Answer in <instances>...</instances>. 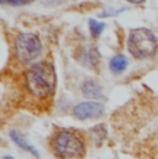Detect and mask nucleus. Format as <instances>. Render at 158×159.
<instances>
[{
	"instance_id": "nucleus-2",
	"label": "nucleus",
	"mask_w": 158,
	"mask_h": 159,
	"mask_svg": "<svg viewBox=\"0 0 158 159\" xmlns=\"http://www.w3.org/2000/svg\"><path fill=\"white\" fill-rule=\"evenodd\" d=\"M128 48H129L130 54L139 60L150 58L157 53V38L150 29L136 28L129 33Z\"/></svg>"
},
{
	"instance_id": "nucleus-9",
	"label": "nucleus",
	"mask_w": 158,
	"mask_h": 159,
	"mask_svg": "<svg viewBox=\"0 0 158 159\" xmlns=\"http://www.w3.org/2000/svg\"><path fill=\"white\" fill-rule=\"evenodd\" d=\"M128 66V58L123 54H117L111 58L110 61V69L115 75H119L126 69Z\"/></svg>"
},
{
	"instance_id": "nucleus-6",
	"label": "nucleus",
	"mask_w": 158,
	"mask_h": 159,
	"mask_svg": "<svg viewBox=\"0 0 158 159\" xmlns=\"http://www.w3.org/2000/svg\"><path fill=\"white\" fill-rule=\"evenodd\" d=\"M78 60L86 68H95V66H97V64L100 62V54L97 51V48L93 47V46H85L79 51Z\"/></svg>"
},
{
	"instance_id": "nucleus-7",
	"label": "nucleus",
	"mask_w": 158,
	"mask_h": 159,
	"mask_svg": "<svg viewBox=\"0 0 158 159\" xmlns=\"http://www.w3.org/2000/svg\"><path fill=\"white\" fill-rule=\"evenodd\" d=\"M82 93H83L85 97L90 98V101L101 98V96H103L101 87L95 80H85L83 84H82Z\"/></svg>"
},
{
	"instance_id": "nucleus-8",
	"label": "nucleus",
	"mask_w": 158,
	"mask_h": 159,
	"mask_svg": "<svg viewBox=\"0 0 158 159\" xmlns=\"http://www.w3.org/2000/svg\"><path fill=\"white\" fill-rule=\"evenodd\" d=\"M10 137H11V140H13L16 144L20 147V148H22L24 151H28V152H31V154H33L35 157H39V152H38V149L35 148L33 145H31L28 143V140L25 139V137H22L20 133H17L16 130H11L10 131Z\"/></svg>"
},
{
	"instance_id": "nucleus-4",
	"label": "nucleus",
	"mask_w": 158,
	"mask_h": 159,
	"mask_svg": "<svg viewBox=\"0 0 158 159\" xmlns=\"http://www.w3.org/2000/svg\"><path fill=\"white\" fill-rule=\"evenodd\" d=\"M16 56L20 62L29 64L35 61L42 53V42L33 33H21L16 39Z\"/></svg>"
},
{
	"instance_id": "nucleus-11",
	"label": "nucleus",
	"mask_w": 158,
	"mask_h": 159,
	"mask_svg": "<svg viewBox=\"0 0 158 159\" xmlns=\"http://www.w3.org/2000/svg\"><path fill=\"white\" fill-rule=\"evenodd\" d=\"M32 0H2L3 4H11V6H22V4H28Z\"/></svg>"
},
{
	"instance_id": "nucleus-13",
	"label": "nucleus",
	"mask_w": 158,
	"mask_h": 159,
	"mask_svg": "<svg viewBox=\"0 0 158 159\" xmlns=\"http://www.w3.org/2000/svg\"><path fill=\"white\" fill-rule=\"evenodd\" d=\"M3 159H14V158H11V157H4Z\"/></svg>"
},
{
	"instance_id": "nucleus-5",
	"label": "nucleus",
	"mask_w": 158,
	"mask_h": 159,
	"mask_svg": "<svg viewBox=\"0 0 158 159\" xmlns=\"http://www.w3.org/2000/svg\"><path fill=\"white\" fill-rule=\"evenodd\" d=\"M104 114V105L97 101H85L74 108V116L79 120L95 119Z\"/></svg>"
},
{
	"instance_id": "nucleus-1",
	"label": "nucleus",
	"mask_w": 158,
	"mask_h": 159,
	"mask_svg": "<svg viewBox=\"0 0 158 159\" xmlns=\"http://www.w3.org/2000/svg\"><path fill=\"white\" fill-rule=\"evenodd\" d=\"M57 75L53 64L47 61L33 64L25 73V86L35 97L43 98L50 96L56 89Z\"/></svg>"
},
{
	"instance_id": "nucleus-10",
	"label": "nucleus",
	"mask_w": 158,
	"mask_h": 159,
	"mask_svg": "<svg viewBox=\"0 0 158 159\" xmlns=\"http://www.w3.org/2000/svg\"><path fill=\"white\" fill-rule=\"evenodd\" d=\"M105 28V24L104 22H100L97 20H89V29H90V33H92L93 38H99L100 35L103 33V30Z\"/></svg>"
},
{
	"instance_id": "nucleus-12",
	"label": "nucleus",
	"mask_w": 158,
	"mask_h": 159,
	"mask_svg": "<svg viewBox=\"0 0 158 159\" xmlns=\"http://www.w3.org/2000/svg\"><path fill=\"white\" fill-rule=\"evenodd\" d=\"M126 2L132 3V4H140V3H144L146 0H126Z\"/></svg>"
},
{
	"instance_id": "nucleus-3",
	"label": "nucleus",
	"mask_w": 158,
	"mask_h": 159,
	"mask_svg": "<svg viewBox=\"0 0 158 159\" xmlns=\"http://www.w3.org/2000/svg\"><path fill=\"white\" fill-rule=\"evenodd\" d=\"M53 149L61 159L81 158L85 154V143L71 130H60L53 140Z\"/></svg>"
}]
</instances>
